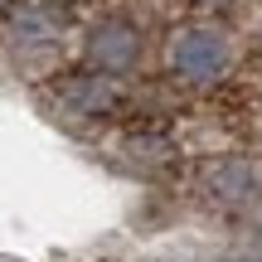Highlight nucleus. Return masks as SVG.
<instances>
[{
	"label": "nucleus",
	"instance_id": "obj_4",
	"mask_svg": "<svg viewBox=\"0 0 262 262\" xmlns=\"http://www.w3.org/2000/svg\"><path fill=\"white\" fill-rule=\"evenodd\" d=\"M209 189L219 199H248L253 194V165L248 160H214L209 165Z\"/></svg>",
	"mask_w": 262,
	"mask_h": 262
},
{
	"label": "nucleus",
	"instance_id": "obj_1",
	"mask_svg": "<svg viewBox=\"0 0 262 262\" xmlns=\"http://www.w3.org/2000/svg\"><path fill=\"white\" fill-rule=\"evenodd\" d=\"M160 63L175 78L180 88H219L238 63V49L228 39V29L204 25V19H189V25H175L165 34V49H160Z\"/></svg>",
	"mask_w": 262,
	"mask_h": 262
},
{
	"label": "nucleus",
	"instance_id": "obj_5",
	"mask_svg": "<svg viewBox=\"0 0 262 262\" xmlns=\"http://www.w3.org/2000/svg\"><path fill=\"white\" fill-rule=\"evenodd\" d=\"M189 5H194V10H204V15H214V10H228L233 0H189Z\"/></svg>",
	"mask_w": 262,
	"mask_h": 262
},
{
	"label": "nucleus",
	"instance_id": "obj_3",
	"mask_svg": "<svg viewBox=\"0 0 262 262\" xmlns=\"http://www.w3.org/2000/svg\"><path fill=\"white\" fill-rule=\"evenodd\" d=\"M146 58V29L126 15H102L83 34V68H97L107 78H126Z\"/></svg>",
	"mask_w": 262,
	"mask_h": 262
},
{
	"label": "nucleus",
	"instance_id": "obj_6",
	"mask_svg": "<svg viewBox=\"0 0 262 262\" xmlns=\"http://www.w3.org/2000/svg\"><path fill=\"white\" fill-rule=\"evenodd\" d=\"M5 5H10V0H0V10H5Z\"/></svg>",
	"mask_w": 262,
	"mask_h": 262
},
{
	"label": "nucleus",
	"instance_id": "obj_2",
	"mask_svg": "<svg viewBox=\"0 0 262 262\" xmlns=\"http://www.w3.org/2000/svg\"><path fill=\"white\" fill-rule=\"evenodd\" d=\"M49 97L63 117L73 122H112L126 107V88L122 78H107L97 68H68V73L49 78Z\"/></svg>",
	"mask_w": 262,
	"mask_h": 262
}]
</instances>
